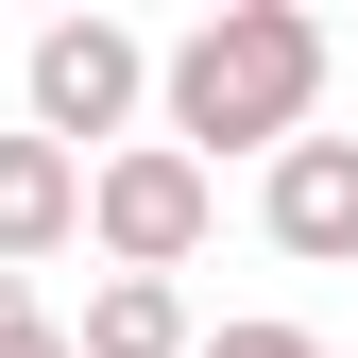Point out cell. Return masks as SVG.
<instances>
[{"mask_svg": "<svg viewBox=\"0 0 358 358\" xmlns=\"http://www.w3.org/2000/svg\"><path fill=\"white\" fill-rule=\"evenodd\" d=\"M154 103H171V154H290L307 103H324V17L307 0H222L154 52Z\"/></svg>", "mask_w": 358, "mask_h": 358, "instance_id": "obj_1", "label": "cell"}, {"mask_svg": "<svg viewBox=\"0 0 358 358\" xmlns=\"http://www.w3.org/2000/svg\"><path fill=\"white\" fill-rule=\"evenodd\" d=\"M205 222H222V171L205 154H171V137L85 154V239H103V273H188Z\"/></svg>", "mask_w": 358, "mask_h": 358, "instance_id": "obj_2", "label": "cell"}, {"mask_svg": "<svg viewBox=\"0 0 358 358\" xmlns=\"http://www.w3.org/2000/svg\"><path fill=\"white\" fill-rule=\"evenodd\" d=\"M137 103H154V34L137 17H52V34H34V137H52V154H85V137L120 154Z\"/></svg>", "mask_w": 358, "mask_h": 358, "instance_id": "obj_3", "label": "cell"}, {"mask_svg": "<svg viewBox=\"0 0 358 358\" xmlns=\"http://www.w3.org/2000/svg\"><path fill=\"white\" fill-rule=\"evenodd\" d=\"M85 239V154H52L17 120V137H0V273H34V256H69Z\"/></svg>", "mask_w": 358, "mask_h": 358, "instance_id": "obj_4", "label": "cell"}, {"mask_svg": "<svg viewBox=\"0 0 358 358\" xmlns=\"http://www.w3.org/2000/svg\"><path fill=\"white\" fill-rule=\"evenodd\" d=\"M256 205H273V256H358V137H290Z\"/></svg>", "mask_w": 358, "mask_h": 358, "instance_id": "obj_5", "label": "cell"}, {"mask_svg": "<svg viewBox=\"0 0 358 358\" xmlns=\"http://www.w3.org/2000/svg\"><path fill=\"white\" fill-rule=\"evenodd\" d=\"M85 358H188V290L171 273H103L85 290Z\"/></svg>", "mask_w": 358, "mask_h": 358, "instance_id": "obj_6", "label": "cell"}, {"mask_svg": "<svg viewBox=\"0 0 358 358\" xmlns=\"http://www.w3.org/2000/svg\"><path fill=\"white\" fill-rule=\"evenodd\" d=\"M188 358H324L307 324H222V341H188Z\"/></svg>", "mask_w": 358, "mask_h": 358, "instance_id": "obj_7", "label": "cell"}, {"mask_svg": "<svg viewBox=\"0 0 358 358\" xmlns=\"http://www.w3.org/2000/svg\"><path fill=\"white\" fill-rule=\"evenodd\" d=\"M0 341H34V273H0Z\"/></svg>", "mask_w": 358, "mask_h": 358, "instance_id": "obj_8", "label": "cell"}, {"mask_svg": "<svg viewBox=\"0 0 358 358\" xmlns=\"http://www.w3.org/2000/svg\"><path fill=\"white\" fill-rule=\"evenodd\" d=\"M0 358H85V341H52V324H34V341H0Z\"/></svg>", "mask_w": 358, "mask_h": 358, "instance_id": "obj_9", "label": "cell"}]
</instances>
